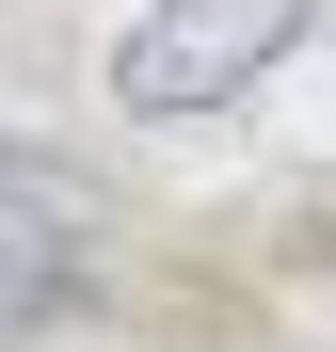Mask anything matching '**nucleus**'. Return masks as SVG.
I'll use <instances>...</instances> for the list:
<instances>
[{
    "label": "nucleus",
    "mask_w": 336,
    "mask_h": 352,
    "mask_svg": "<svg viewBox=\"0 0 336 352\" xmlns=\"http://www.w3.org/2000/svg\"><path fill=\"white\" fill-rule=\"evenodd\" d=\"M304 16H320V0H144L128 48H112V96H128L144 129L224 112V96H256V80L304 48Z\"/></svg>",
    "instance_id": "obj_1"
},
{
    "label": "nucleus",
    "mask_w": 336,
    "mask_h": 352,
    "mask_svg": "<svg viewBox=\"0 0 336 352\" xmlns=\"http://www.w3.org/2000/svg\"><path fill=\"white\" fill-rule=\"evenodd\" d=\"M80 272H96V192L48 160H0V336H32Z\"/></svg>",
    "instance_id": "obj_2"
}]
</instances>
